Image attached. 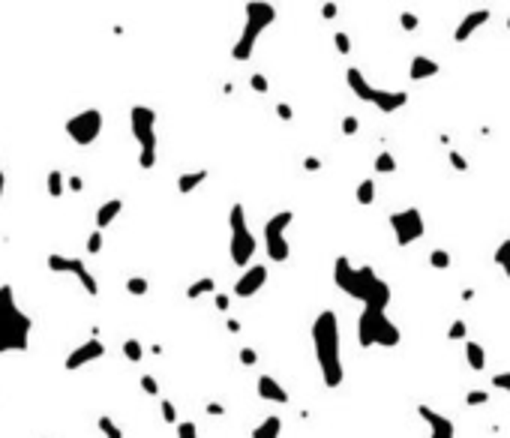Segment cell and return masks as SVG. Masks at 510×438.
Returning <instances> with one entry per match:
<instances>
[{"instance_id": "obj_1", "label": "cell", "mask_w": 510, "mask_h": 438, "mask_svg": "<svg viewBox=\"0 0 510 438\" xmlns=\"http://www.w3.org/2000/svg\"><path fill=\"white\" fill-rule=\"evenodd\" d=\"M333 283L339 291H345L351 300H360L364 309H388L390 303V285L372 271L369 264L364 267H355L345 255L336 258L333 264Z\"/></svg>"}, {"instance_id": "obj_2", "label": "cell", "mask_w": 510, "mask_h": 438, "mask_svg": "<svg viewBox=\"0 0 510 438\" xmlns=\"http://www.w3.org/2000/svg\"><path fill=\"white\" fill-rule=\"evenodd\" d=\"M312 342H315V357H319V369L327 387H339L345 378L343 357H339V318L333 309L319 312L312 321Z\"/></svg>"}, {"instance_id": "obj_3", "label": "cell", "mask_w": 510, "mask_h": 438, "mask_svg": "<svg viewBox=\"0 0 510 438\" xmlns=\"http://www.w3.org/2000/svg\"><path fill=\"white\" fill-rule=\"evenodd\" d=\"M30 336V318L18 309L13 300V291L0 288V354L21 352Z\"/></svg>"}, {"instance_id": "obj_4", "label": "cell", "mask_w": 510, "mask_h": 438, "mask_svg": "<svg viewBox=\"0 0 510 438\" xmlns=\"http://www.w3.org/2000/svg\"><path fill=\"white\" fill-rule=\"evenodd\" d=\"M357 342L364 348H396L402 330L388 318V309H364L357 318Z\"/></svg>"}, {"instance_id": "obj_5", "label": "cell", "mask_w": 510, "mask_h": 438, "mask_svg": "<svg viewBox=\"0 0 510 438\" xmlns=\"http://www.w3.org/2000/svg\"><path fill=\"white\" fill-rule=\"evenodd\" d=\"M345 82L351 87V94H355L357 99H364V103H369V105H376L381 115H393V111H400V108L408 105V94L405 91H381V87H372L366 82V75L360 72L357 66H348Z\"/></svg>"}, {"instance_id": "obj_6", "label": "cell", "mask_w": 510, "mask_h": 438, "mask_svg": "<svg viewBox=\"0 0 510 438\" xmlns=\"http://www.w3.org/2000/svg\"><path fill=\"white\" fill-rule=\"evenodd\" d=\"M243 13H246L243 33H241V39H237V46L231 51L234 60H249V58H253V49H255L258 37H262V30H267L276 21V9L267 6V4H249Z\"/></svg>"}, {"instance_id": "obj_7", "label": "cell", "mask_w": 510, "mask_h": 438, "mask_svg": "<svg viewBox=\"0 0 510 438\" xmlns=\"http://www.w3.org/2000/svg\"><path fill=\"white\" fill-rule=\"evenodd\" d=\"M129 123H132V136L139 141V162L144 168L156 165V115L147 105H132L129 111Z\"/></svg>"}, {"instance_id": "obj_8", "label": "cell", "mask_w": 510, "mask_h": 438, "mask_svg": "<svg viewBox=\"0 0 510 438\" xmlns=\"http://www.w3.org/2000/svg\"><path fill=\"white\" fill-rule=\"evenodd\" d=\"M294 222L291 210H279L264 222V246H267V258L270 262H288L291 255V243L286 238V228Z\"/></svg>"}, {"instance_id": "obj_9", "label": "cell", "mask_w": 510, "mask_h": 438, "mask_svg": "<svg viewBox=\"0 0 510 438\" xmlns=\"http://www.w3.org/2000/svg\"><path fill=\"white\" fill-rule=\"evenodd\" d=\"M255 246L258 243L253 238V231H249L243 207L234 205L231 207V262L241 264V267H249V262H253V255H255Z\"/></svg>"}, {"instance_id": "obj_10", "label": "cell", "mask_w": 510, "mask_h": 438, "mask_svg": "<svg viewBox=\"0 0 510 438\" xmlns=\"http://www.w3.org/2000/svg\"><path fill=\"white\" fill-rule=\"evenodd\" d=\"M390 228H393V238L400 246H412L414 240H421L423 238V231H426V222H423V213L417 210V207H405V210H393L390 217Z\"/></svg>"}, {"instance_id": "obj_11", "label": "cell", "mask_w": 510, "mask_h": 438, "mask_svg": "<svg viewBox=\"0 0 510 438\" xmlns=\"http://www.w3.org/2000/svg\"><path fill=\"white\" fill-rule=\"evenodd\" d=\"M66 132H70V139L75 144H82V148L94 144L99 139V132H102V111L99 108H87V111H82V115L70 117V120H66Z\"/></svg>"}, {"instance_id": "obj_12", "label": "cell", "mask_w": 510, "mask_h": 438, "mask_svg": "<svg viewBox=\"0 0 510 438\" xmlns=\"http://www.w3.org/2000/svg\"><path fill=\"white\" fill-rule=\"evenodd\" d=\"M49 267L51 271H58V273H75L78 279H82V285L87 295H99V285H96V279L94 273L84 267L82 258H63V255H49Z\"/></svg>"}, {"instance_id": "obj_13", "label": "cell", "mask_w": 510, "mask_h": 438, "mask_svg": "<svg viewBox=\"0 0 510 438\" xmlns=\"http://www.w3.org/2000/svg\"><path fill=\"white\" fill-rule=\"evenodd\" d=\"M264 283H267V267L264 264H249V267H243V276L234 283V295L237 297H253L264 288Z\"/></svg>"}, {"instance_id": "obj_14", "label": "cell", "mask_w": 510, "mask_h": 438, "mask_svg": "<svg viewBox=\"0 0 510 438\" xmlns=\"http://www.w3.org/2000/svg\"><path fill=\"white\" fill-rule=\"evenodd\" d=\"M417 414H421V420L429 426V438H457V426H453V420L447 414H438L429 406H417Z\"/></svg>"}, {"instance_id": "obj_15", "label": "cell", "mask_w": 510, "mask_h": 438, "mask_svg": "<svg viewBox=\"0 0 510 438\" xmlns=\"http://www.w3.org/2000/svg\"><path fill=\"white\" fill-rule=\"evenodd\" d=\"M102 354H106V345H102L96 336H94V340H87L84 345H78L75 352L66 357V369H70V373H72V369H82V366L90 363V361H99Z\"/></svg>"}, {"instance_id": "obj_16", "label": "cell", "mask_w": 510, "mask_h": 438, "mask_svg": "<svg viewBox=\"0 0 510 438\" xmlns=\"http://www.w3.org/2000/svg\"><path fill=\"white\" fill-rule=\"evenodd\" d=\"M490 18H492V9H474V13H468L457 25V30H453V39H457V42H468L471 33H478Z\"/></svg>"}, {"instance_id": "obj_17", "label": "cell", "mask_w": 510, "mask_h": 438, "mask_svg": "<svg viewBox=\"0 0 510 438\" xmlns=\"http://www.w3.org/2000/svg\"><path fill=\"white\" fill-rule=\"evenodd\" d=\"M255 390H258V397L267 399V402H279V406H286L288 402V390L282 387L274 375H258Z\"/></svg>"}, {"instance_id": "obj_18", "label": "cell", "mask_w": 510, "mask_h": 438, "mask_svg": "<svg viewBox=\"0 0 510 438\" xmlns=\"http://www.w3.org/2000/svg\"><path fill=\"white\" fill-rule=\"evenodd\" d=\"M438 72H441L438 60L426 58V54H414V58H412V70H408V78H412V82H426V78H435Z\"/></svg>"}, {"instance_id": "obj_19", "label": "cell", "mask_w": 510, "mask_h": 438, "mask_svg": "<svg viewBox=\"0 0 510 438\" xmlns=\"http://www.w3.org/2000/svg\"><path fill=\"white\" fill-rule=\"evenodd\" d=\"M120 210H123V198H111V201H106V205H99V210H96V231H106L111 222L120 217Z\"/></svg>"}, {"instance_id": "obj_20", "label": "cell", "mask_w": 510, "mask_h": 438, "mask_svg": "<svg viewBox=\"0 0 510 438\" xmlns=\"http://www.w3.org/2000/svg\"><path fill=\"white\" fill-rule=\"evenodd\" d=\"M466 363L474 369V373H483L486 369V352H483L480 342L466 340Z\"/></svg>"}, {"instance_id": "obj_21", "label": "cell", "mask_w": 510, "mask_h": 438, "mask_svg": "<svg viewBox=\"0 0 510 438\" xmlns=\"http://www.w3.org/2000/svg\"><path fill=\"white\" fill-rule=\"evenodd\" d=\"M204 181H208V168H198V172L180 174V177H177V189L186 195V193H192V189H198Z\"/></svg>"}, {"instance_id": "obj_22", "label": "cell", "mask_w": 510, "mask_h": 438, "mask_svg": "<svg viewBox=\"0 0 510 438\" xmlns=\"http://www.w3.org/2000/svg\"><path fill=\"white\" fill-rule=\"evenodd\" d=\"M492 262H495L498 267H502V271H504V276L510 279V238H507V240H502V243L495 246V252H492Z\"/></svg>"}, {"instance_id": "obj_23", "label": "cell", "mask_w": 510, "mask_h": 438, "mask_svg": "<svg viewBox=\"0 0 510 438\" xmlns=\"http://www.w3.org/2000/svg\"><path fill=\"white\" fill-rule=\"evenodd\" d=\"M357 205H364V207H369L372 201H376V181L372 177H366V181H360L357 183Z\"/></svg>"}, {"instance_id": "obj_24", "label": "cell", "mask_w": 510, "mask_h": 438, "mask_svg": "<svg viewBox=\"0 0 510 438\" xmlns=\"http://www.w3.org/2000/svg\"><path fill=\"white\" fill-rule=\"evenodd\" d=\"M279 432H282V420L279 418H267L262 426H255L253 438H279Z\"/></svg>"}, {"instance_id": "obj_25", "label": "cell", "mask_w": 510, "mask_h": 438, "mask_svg": "<svg viewBox=\"0 0 510 438\" xmlns=\"http://www.w3.org/2000/svg\"><path fill=\"white\" fill-rule=\"evenodd\" d=\"M213 291H217V283H213L210 276H204V279H198L196 285H189L186 297H189V300H198L201 295H213Z\"/></svg>"}, {"instance_id": "obj_26", "label": "cell", "mask_w": 510, "mask_h": 438, "mask_svg": "<svg viewBox=\"0 0 510 438\" xmlns=\"http://www.w3.org/2000/svg\"><path fill=\"white\" fill-rule=\"evenodd\" d=\"M376 172H378V174H393V172H396V156H393L390 150H381V153L376 156Z\"/></svg>"}, {"instance_id": "obj_27", "label": "cell", "mask_w": 510, "mask_h": 438, "mask_svg": "<svg viewBox=\"0 0 510 438\" xmlns=\"http://www.w3.org/2000/svg\"><path fill=\"white\" fill-rule=\"evenodd\" d=\"M96 426H99V432L106 435V438H123V430H117V423L108 418V414H102V418L96 420Z\"/></svg>"}, {"instance_id": "obj_28", "label": "cell", "mask_w": 510, "mask_h": 438, "mask_svg": "<svg viewBox=\"0 0 510 438\" xmlns=\"http://www.w3.org/2000/svg\"><path fill=\"white\" fill-rule=\"evenodd\" d=\"M123 354H127L129 363H139L144 357V345L139 340H127V342H123Z\"/></svg>"}, {"instance_id": "obj_29", "label": "cell", "mask_w": 510, "mask_h": 438, "mask_svg": "<svg viewBox=\"0 0 510 438\" xmlns=\"http://www.w3.org/2000/svg\"><path fill=\"white\" fill-rule=\"evenodd\" d=\"M450 262H453V258H450L447 250H433V252H429V264H433L435 271H447Z\"/></svg>"}, {"instance_id": "obj_30", "label": "cell", "mask_w": 510, "mask_h": 438, "mask_svg": "<svg viewBox=\"0 0 510 438\" xmlns=\"http://www.w3.org/2000/svg\"><path fill=\"white\" fill-rule=\"evenodd\" d=\"M49 193H51V198L63 195V174L58 172V168H51V172H49Z\"/></svg>"}, {"instance_id": "obj_31", "label": "cell", "mask_w": 510, "mask_h": 438, "mask_svg": "<svg viewBox=\"0 0 510 438\" xmlns=\"http://www.w3.org/2000/svg\"><path fill=\"white\" fill-rule=\"evenodd\" d=\"M468 336V324H466V318H457L450 324V330H447V340H466Z\"/></svg>"}, {"instance_id": "obj_32", "label": "cell", "mask_w": 510, "mask_h": 438, "mask_svg": "<svg viewBox=\"0 0 510 438\" xmlns=\"http://www.w3.org/2000/svg\"><path fill=\"white\" fill-rule=\"evenodd\" d=\"M466 402L468 406H486V402H490V390H468Z\"/></svg>"}, {"instance_id": "obj_33", "label": "cell", "mask_w": 510, "mask_h": 438, "mask_svg": "<svg viewBox=\"0 0 510 438\" xmlns=\"http://www.w3.org/2000/svg\"><path fill=\"white\" fill-rule=\"evenodd\" d=\"M127 291H129V295H135V297L147 295V279H141V276H132L129 283H127Z\"/></svg>"}, {"instance_id": "obj_34", "label": "cell", "mask_w": 510, "mask_h": 438, "mask_svg": "<svg viewBox=\"0 0 510 438\" xmlns=\"http://www.w3.org/2000/svg\"><path fill=\"white\" fill-rule=\"evenodd\" d=\"M447 162L457 168V172H468V162H466V156H462L459 150H450V153H447Z\"/></svg>"}, {"instance_id": "obj_35", "label": "cell", "mask_w": 510, "mask_h": 438, "mask_svg": "<svg viewBox=\"0 0 510 438\" xmlns=\"http://www.w3.org/2000/svg\"><path fill=\"white\" fill-rule=\"evenodd\" d=\"M492 387L495 390H504L507 397H510V373H495L492 375Z\"/></svg>"}, {"instance_id": "obj_36", "label": "cell", "mask_w": 510, "mask_h": 438, "mask_svg": "<svg viewBox=\"0 0 510 438\" xmlns=\"http://www.w3.org/2000/svg\"><path fill=\"white\" fill-rule=\"evenodd\" d=\"M357 129H360V120L355 115H345L343 117V136H355Z\"/></svg>"}, {"instance_id": "obj_37", "label": "cell", "mask_w": 510, "mask_h": 438, "mask_svg": "<svg viewBox=\"0 0 510 438\" xmlns=\"http://www.w3.org/2000/svg\"><path fill=\"white\" fill-rule=\"evenodd\" d=\"M177 438H198V430H196V423H189V420L177 423Z\"/></svg>"}, {"instance_id": "obj_38", "label": "cell", "mask_w": 510, "mask_h": 438, "mask_svg": "<svg viewBox=\"0 0 510 438\" xmlns=\"http://www.w3.org/2000/svg\"><path fill=\"white\" fill-rule=\"evenodd\" d=\"M141 390L151 393V397H160V385H156L153 375H141Z\"/></svg>"}, {"instance_id": "obj_39", "label": "cell", "mask_w": 510, "mask_h": 438, "mask_svg": "<svg viewBox=\"0 0 510 438\" xmlns=\"http://www.w3.org/2000/svg\"><path fill=\"white\" fill-rule=\"evenodd\" d=\"M333 42H336V51H339V54H348V51H351V39H348V33L339 30L336 37H333Z\"/></svg>"}, {"instance_id": "obj_40", "label": "cell", "mask_w": 510, "mask_h": 438, "mask_svg": "<svg viewBox=\"0 0 510 438\" xmlns=\"http://www.w3.org/2000/svg\"><path fill=\"white\" fill-rule=\"evenodd\" d=\"M96 252H102V231H94L87 240V255H96Z\"/></svg>"}, {"instance_id": "obj_41", "label": "cell", "mask_w": 510, "mask_h": 438, "mask_svg": "<svg viewBox=\"0 0 510 438\" xmlns=\"http://www.w3.org/2000/svg\"><path fill=\"white\" fill-rule=\"evenodd\" d=\"M160 406H162V420H165V423H177V408L172 406V402L162 399Z\"/></svg>"}, {"instance_id": "obj_42", "label": "cell", "mask_w": 510, "mask_h": 438, "mask_svg": "<svg viewBox=\"0 0 510 438\" xmlns=\"http://www.w3.org/2000/svg\"><path fill=\"white\" fill-rule=\"evenodd\" d=\"M400 25H402V30H417V25H421V21H417L414 13H402L400 15Z\"/></svg>"}, {"instance_id": "obj_43", "label": "cell", "mask_w": 510, "mask_h": 438, "mask_svg": "<svg viewBox=\"0 0 510 438\" xmlns=\"http://www.w3.org/2000/svg\"><path fill=\"white\" fill-rule=\"evenodd\" d=\"M241 363H246V366H255V363H258V354L253 352V348H241Z\"/></svg>"}, {"instance_id": "obj_44", "label": "cell", "mask_w": 510, "mask_h": 438, "mask_svg": "<svg viewBox=\"0 0 510 438\" xmlns=\"http://www.w3.org/2000/svg\"><path fill=\"white\" fill-rule=\"evenodd\" d=\"M249 84H253L255 94H267V78L264 75H253V82H249Z\"/></svg>"}, {"instance_id": "obj_45", "label": "cell", "mask_w": 510, "mask_h": 438, "mask_svg": "<svg viewBox=\"0 0 510 438\" xmlns=\"http://www.w3.org/2000/svg\"><path fill=\"white\" fill-rule=\"evenodd\" d=\"M66 186H70L72 193H82V189H84V181H82V177H78V174H72L70 181H66Z\"/></svg>"}, {"instance_id": "obj_46", "label": "cell", "mask_w": 510, "mask_h": 438, "mask_svg": "<svg viewBox=\"0 0 510 438\" xmlns=\"http://www.w3.org/2000/svg\"><path fill=\"white\" fill-rule=\"evenodd\" d=\"M303 165H306V172H319V168H321V160H319V156H306Z\"/></svg>"}, {"instance_id": "obj_47", "label": "cell", "mask_w": 510, "mask_h": 438, "mask_svg": "<svg viewBox=\"0 0 510 438\" xmlns=\"http://www.w3.org/2000/svg\"><path fill=\"white\" fill-rule=\"evenodd\" d=\"M276 111H279V117H282V120H291V108H288L286 103H279V105H276Z\"/></svg>"}, {"instance_id": "obj_48", "label": "cell", "mask_w": 510, "mask_h": 438, "mask_svg": "<svg viewBox=\"0 0 510 438\" xmlns=\"http://www.w3.org/2000/svg\"><path fill=\"white\" fill-rule=\"evenodd\" d=\"M321 15H324V18H333V15H336V6H333V4L321 6Z\"/></svg>"}, {"instance_id": "obj_49", "label": "cell", "mask_w": 510, "mask_h": 438, "mask_svg": "<svg viewBox=\"0 0 510 438\" xmlns=\"http://www.w3.org/2000/svg\"><path fill=\"white\" fill-rule=\"evenodd\" d=\"M217 309H222V312L229 309V297H225V295H217Z\"/></svg>"}, {"instance_id": "obj_50", "label": "cell", "mask_w": 510, "mask_h": 438, "mask_svg": "<svg viewBox=\"0 0 510 438\" xmlns=\"http://www.w3.org/2000/svg\"><path fill=\"white\" fill-rule=\"evenodd\" d=\"M4 186H6V174H4V168H0V195H4Z\"/></svg>"}, {"instance_id": "obj_51", "label": "cell", "mask_w": 510, "mask_h": 438, "mask_svg": "<svg viewBox=\"0 0 510 438\" xmlns=\"http://www.w3.org/2000/svg\"><path fill=\"white\" fill-rule=\"evenodd\" d=\"M507 27H510V21H507Z\"/></svg>"}]
</instances>
